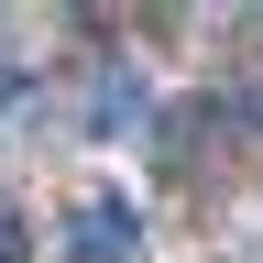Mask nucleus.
<instances>
[{
  "label": "nucleus",
  "mask_w": 263,
  "mask_h": 263,
  "mask_svg": "<svg viewBox=\"0 0 263 263\" xmlns=\"http://www.w3.org/2000/svg\"><path fill=\"white\" fill-rule=\"evenodd\" d=\"M132 241H143V209L121 186H88L66 209V263H132Z\"/></svg>",
  "instance_id": "f257e3e1"
},
{
  "label": "nucleus",
  "mask_w": 263,
  "mask_h": 263,
  "mask_svg": "<svg viewBox=\"0 0 263 263\" xmlns=\"http://www.w3.org/2000/svg\"><path fill=\"white\" fill-rule=\"evenodd\" d=\"M154 110V88L132 77V66H99V88H88V132H121V121H143Z\"/></svg>",
  "instance_id": "f03ea898"
},
{
  "label": "nucleus",
  "mask_w": 263,
  "mask_h": 263,
  "mask_svg": "<svg viewBox=\"0 0 263 263\" xmlns=\"http://www.w3.org/2000/svg\"><path fill=\"white\" fill-rule=\"evenodd\" d=\"M0 263H22V219L11 209H0Z\"/></svg>",
  "instance_id": "7ed1b4c3"
}]
</instances>
